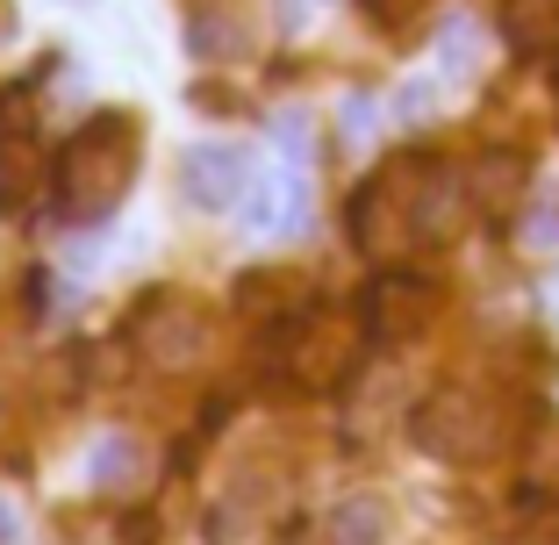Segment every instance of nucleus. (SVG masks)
<instances>
[{
	"mask_svg": "<svg viewBox=\"0 0 559 545\" xmlns=\"http://www.w3.org/2000/svg\"><path fill=\"white\" fill-rule=\"evenodd\" d=\"M359 352H366V331L337 309H309L280 323V380L295 395H337L359 374Z\"/></svg>",
	"mask_w": 559,
	"mask_h": 545,
	"instance_id": "nucleus-3",
	"label": "nucleus"
},
{
	"mask_svg": "<svg viewBox=\"0 0 559 545\" xmlns=\"http://www.w3.org/2000/svg\"><path fill=\"white\" fill-rule=\"evenodd\" d=\"M502 44H510L516 58L559 50V0H502Z\"/></svg>",
	"mask_w": 559,
	"mask_h": 545,
	"instance_id": "nucleus-10",
	"label": "nucleus"
},
{
	"mask_svg": "<svg viewBox=\"0 0 559 545\" xmlns=\"http://www.w3.org/2000/svg\"><path fill=\"white\" fill-rule=\"evenodd\" d=\"M409 438L430 452V460H452V466H474L495 452V410L488 395L474 388H430L409 416Z\"/></svg>",
	"mask_w": 559,
	"mask_h": 545,
	"instance_id": "nucleus-4",
	"label": "nucleus"
},
{
	"mask_svg": "<svg viewBox=\"0 0 559 545\" xmlns=\"http://www.w3.org/2000/svg\"><path fill=\"white\" fill-rule=\"evenodd\" d=\"M50 166H58V158H44L29 94H0V209L8 215L36 209L44 187H50Z\"/></svg>",
	"mask_w": 559,
	"mask_h": 545,
	"instance_id": "nucleus-6",
	"label": "nucleus"
},
{
	"mask_svg": "<svg viewBox=\"0 0 559 545\" xmlns=\"http://www.w3.org/2000/svg\"><path fill=\"white\" fill-rule=\"evenodd\" d=\"M251 180H259V166H251L245 144H194L180 158V187L194 209H237L251 194Z\"/></svg>",
	"mask_w": 559,
	"mask_h": 545,
	"instance_id": "nucleus-8",
	"label": "nucleus"
},
{
	"mask_svg": "<svg viewBox=\"0 0 559 545\" xmlns=\"http://www.w3.org/2000/svg\"><path fill=\"white\" fill-rule=\"evenodd\" d=\"M438 72H444V80H474V29H466V22H452V29H444Z\"/></svg>",
	"mask_w": 559,
	"mask_h": 545,
	"instance_id": "nucleus-15",
	"label": "nucleus"
},
{
	"mask_svg": "<svg viewBox=\"0 0 559 545\" xmlns=\"http://www.w3.org/2000/svg\"><path fill=\"white\" fill-rule=\"evenodd\" d=\"M430 316H438V287L416 281V273H402V265H388V273L366 287V337H380V345L424 337Z\"/></svg>",
	"mask_w": 559,
	"mask_h": 545,
	"instance_id": "nucleus-7",
	"label": "nucleus"
},
{
	"mask_svg": "<svg viewBox=\"0 0 559 545\" xmlns=\"http://www.w3.org/2000/svg\"><path fill=\"white\" fill-rule=\"evenodd\" d=\"M130 337L158 374H187V366L209 352V309H201L194 295H180V287H158V295L136 301Z\"/></svg>",
	"mask_w": 559,
	"mask_h": 545,
	"instance_id": "nucleus-5",
	"label": "nucleus"
},
{
	"mask_svg": "<svg viewBox=\"0 0 559 545\" xmlns=\"http://www.w3.org/2000/svg\"><path fill=\"white\" fill-rule=\"evenodd\" d=\"M510 545H559V510H531Z\"/></svg>",
	"mask_w": 559,
	"mask_h": 545,
	"instance_id": "nucleus-19",
	"label": "nucleus"
},
{
	"mask_svg": "<svg viewBox=\"0 0 559 545\" xmlns=\"http://www.w3.org/2000/svg\"><path fill=\"white\" fill-rule=\"evenodd\" d=\"M237 309L245 316H301V287L287 281V273H251V281L237 287Z\"/></svg>",
	"mask_w": 559,
	"mask_h": 545,
	"instance_id": "nucleus-14",
	"label": "nucleus"
},
{
	"mask_svg": "<svg viewBox=\"0 0 559 545\" xmlns=\"http://www.w3.org/2000/svg\"><path fill=\"white\" fill-rule=\"evenodd\" d=\"M136 187V122L122 108H100L94 122L72 130V144L50 166V201L66 223H108L122 194Z\"/></svg>",
	"mask_w": 559,
	"mask_h": 545,
	"instance_id": "nucleus-1",
	"label": "nucleus"
},
{
	"mask_svg": "<svg viewBox=\"0 0 559 545\" xmlns=\"http://www.w3.org/2000/svg\"><path fill=\"white\" fill-rule=\"evenodd\" d=\"M309 223V180L295 166L287 173H259L245 194V230L251 237H295Z\"/></svg>",
	"mask_w": 559,
	"mask_h": 545,
	"instance_id": "nucleus-9",
	"label": "nucleus"
},
{
	"mask_svg": "<svg viewBox=\"0 0 559 545\" xmlns=\"http://www.w3.org/2000/svg\"><path fill=\"white\" fill-rule=\"evenodd\" d=\"M187 44H194L201 58H223V50L237 44V29H230L223 15H194V22H187Z\"/></svg>",
	"mask_w": 559,
	"mask_h": 545,
	"instance_id": "nucleus-16",
	"label": "nucleus"
},
{
	"mask_svg": "<svg viewBox=\"0 0 559 545\" xmlns=\"http://www.w3.org/2000/svg\"><path fill=\"white\" fill-rule=\"evenodd\" d=\"M424 194H430L424 158H388V166L352 194V245L373 265H395V259H409L416 245H430L424 237Z\"/></svg>",
	"mask_w": 559,
	"mask_h": 545,
	"instance_id": "nucleus-2",
	"label": "nucleus"
},
{
	"mask_svg": "<svg viewBox=\"0 0 559 545\" xmlns=\"http://www.w3.org/2000/svg\"><path fill=\"white\" fill-rule=\"evenodd\" d=\"M388 502L380 496H345L337 517H330V545H388Z\"/></svg>",
	"mask_w": 559,
	"mask_h": 545,
	"instance_id": "nucleus-13",
	"label": "nucleus"
},
{
	"mask_svg": "<svg viewBox=\"0 0 559 545\" xmlns=\"http://www.w3.org/2000/svg\"><path fill=\"white\" fill-rule=\"evenodd\" d=\"M430 94H438V86H430V80H402V94H395V116H402V122H424L430 108H438V100H430Z\"/></svg>",
	"mask_w": 559,
	"mask_h": 545,
	"instance_id": "nucleus-18",
	"label": "nucleus"
},
{
	"mask_svg": "<svg viewBox=\"0 0 559 545\" xmlns=\"http://www.w3.org/2000/svg\"><path fill=\"white\" fill-rule=\"evenodd\" d=\"M151 474V452H144V438H100L94 452H86V481H94V488H108V496H130L136 481Z\"/></svg>",
	"mask_w": 559,
	"mask_h": 545,
	"instance_id": "nucleus-11",
	"label": "nucleus"
},
{
	"mask_svg": "<svg viewBox=\"0 0 559 545\" xmlns=\"http://www.w3.org/2000/svg\"><path fill=\"white\" fill-rule=\"evenodd\" d=\"M524 180H531V166L516 151H488V158H474V173H466L474 209H488V215H510V201L524 194Z\"/></svg>",
	"mask_w": 559,
	"mask_h": 545,
	"instance_id": "nucleus-12",
	"label": "nucleus"
},
{
	"mask_svg": "<svg viewBox=\"0 0 559 545\" xmlns=\"http://www.w3.org/2000/svg\"><path fill=\"white\" fill-rule=\"evenodd\" d=\"M359 8L380 22V29H409V22L424 15V0H359Z\"/></svg>",
	"mask_w": 559,
	"mask_h": 545,
	"instance_id": "nucleus-17",
	"label": "nucleus"
},
{
	"mask_svg": "<svg viewBox=\"0 0 559 545\" xmlns=\"http://www.w3.org/2000/svg\"><path fill=\"white\" fill-rule=\"evenodd\" d=\"M316 8H323V0H280V29H301Z\"/></svg>",
	"mask_w": 559,
	"mask_h": 545,
	"instance_id": "nucleus-20",
	"label": "nucleus"
}]
</instances>
